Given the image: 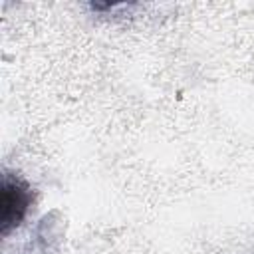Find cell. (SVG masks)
I'll list each match as a JSON object with an SVG mask.
<instances>
[{
	"mask_svg": "<svg viewBox=\"0 0 254 254\" xmlns=\"http://www.w3.org/2000/svg\"><path fill=\"white\" fill-rule=\"evenodd\" d=\"M32 202V192L30 187L12 175H4L2 177V212H0V224H2V234H8L12 228H16Z\"/></svg>",
	"mask_w": 254,
	"mask_h": 254,
	"instance_id": "obj_1",
	"label": "cell"
}]
</instances>
